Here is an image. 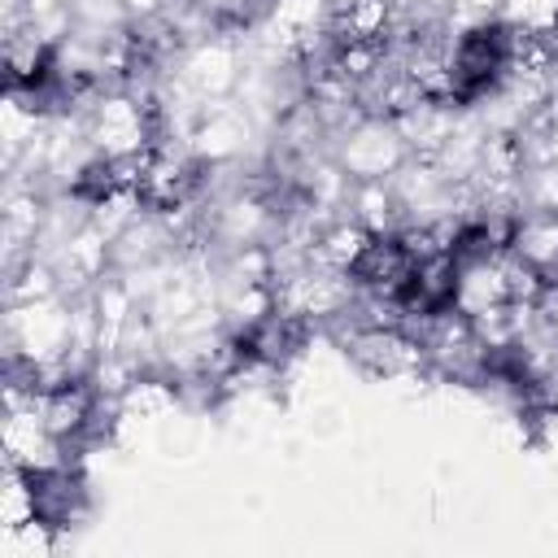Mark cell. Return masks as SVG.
<instances>
[{
	"mask_svg": "<svg viewBox=\"0 0 558 558\" xmlns=\"http://www.w3.org/2000/svg\"><path fill=\"white\" fill-rule=\"evenodd\" d=\"M410 157L397 122L388 118H362L357 126H349V135L336 144V161L349 179L366 183V179H388L401 161Z\"/></svg>",
	"mask_w": 558,
	"mask_h": 558,
	"instance_id": "1",
	"label": "cell"
},
{
	"mask_svg": "<svg viewBox=\"0 0 558 558\" xmlns=\"http://www.w3.org/2000/svg\"><path fill=\"white\" fill-rule=\"evenodd\" d=\"M497 17L514 31L545 35V31H558V0H501Z\"/></svg>",
	"mask_w": 558,
	"mask_h": 558,
	"instance_id": "2",
	"label": "cell"
},
{
	"mask_svg": "<svg viewBox=\"0 0 558 558\" xmlns=\"http://www.w3.org/2000/svg\"><path fill=\"white\" fill-rule=\"evenodd\" d=\"M57 9H70V0H26V13L39 17V13H57Z\"/></svg>",
	"mask_w": 558,
	"mask_h": 558,
	"instance_id": "3",
	"label": "cell"
}]
</instances>
